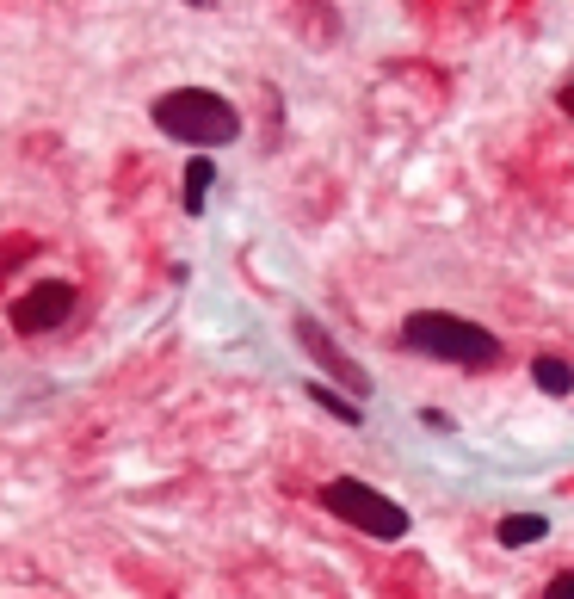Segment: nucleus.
Wrapping results in <instances>:
<instances>
[{
	"label": "nucleus",
	"mask_w": 574,
	"mask_h": 599,
	"mask_svg": "<svg viewBox=\"0 0 574 599\" xmlns=\"http://www.w3.org/2000/svg\"><path fill=\"white\" fill-rule=\"evenodd\" d=\"M544 538H550V519H544V513H513V519H500V544H507V550L544 544Z\"/></svg>",
	"instance_id": "nucleus-6"
},
{
	"label": "nucleus",
	"mask_w": 574,
	"mask_h": 599,
	"mask_svg": "<svg viewBox=\"0 0 574 599\" xmlns=\"http://www.w3.org/2000/svg\"><path fill=\"white\" fill-rule=\"evenodd\" d=\"M210 180H217L210 155H192V161H186V217H198V210H204V192H210Z\"/></svg>",
	"instance_id": "nucleus-8"
},
{
	"label": "nucleus",
	"mask_w": 574,
	"mask_h": 599,
	"mask_svg": "<svg viewBox=\"0 0 574 599\" xmlns=\"http://www.w3.org/2000/svg\"><path fill=\"white\" fill-rule=\"evenodd\" d=\"M297 346L309 352V359H315L321 371H328V383H340V390H352V396H371V377H365V365H358V359H346V352H340V340H334L328 328H321L315 315H297Z\"/></svg>",
	"instance_id": "nucleus-5"
},
{
	"label": "nucleus",
	"mask_w": 574,
	"mask_h": 599,
	"mask_svg": "<svg viewBox=\"0 0 574 599\" xmlns=\"http://www.w3.org/2000/svg\"><path fill=\"white\" fill-rule=\"evenodd\" d=\"M309 402H315V408H328L334 420H346V427H358V420H365V408H358V402H346V396H334L328 383H309Z\"/></svg>",
	"instance_id": "nucleus-9"
},
{
	"label": "nucleus",
	"mask_w": 574,
	"mask_h": 599,
	"mask_svg": "<svg viewBox=\"0 0 574 599\" xmlns=\"http://www.w3.org/2000/svg\"><path fill=\"white\" fill-rule=\"evenodd\" d=\"M531 377H537V390H544V396H568V390H574V365L556 359V352H537V359H531Z\"/></svg>",
	"instance_id": "nucleus-7"
},
{
	"label": "nucleus",
	"mask_w": 574,
	"mask_h": 599,
	"mask_svg": "<svg viewBox=\"0 0 574 599\" xmlns=\"http://www.w3.org/2000/svg\"><path fill=\"white\" fill-rule=\"evenodd\" d=\"M321 507H328L334 519H346L352 532L377 538V544L408 538V507H396L389 495H377V488H371V482H358V476H334L328 488H321Z\"/></svg>",
	"instance_id": "nucleus-3"
},
{
	"label": "nucleus",
	"mask_w": 574,
	"mask_h": 599,
	"mask_svg": "<svg viewBox=\"0 0 574 599\" xmlns=\"http://www.w3.org/2000/svg\"><path fill=\"white\" fill-rule=\"evenodd\" d=\"M149 118L161 136H173V143H186V149H223L241 136V112L223 99V93H210V87H173L149 105Z\"/></svg>",
	"instance_id": "nucleus-1"
},
{
	"label": "nucleus",
	"mask_w": 574,
	"mask_h": 599,
	"mask_svg": "<svg viewBox=\"0 0 574 599\" xmlns=\"http://www.w3.org/2000/svg\"><path fill=\"white\" fill-rule=\"evenodd\" d=\"M402 346L426 352V359H445V365H463V371H488L500 359V340L482 322H463V315H445V309H414L402 322Z\"/></svg>",
	"instance_id": "nucleus-2"
},
{
	"label": "nucleus",
	"mask_w": 574,
	"mask_h": 599,
	"mask_svg": "<svg viewBox=\"0 0 574 599\" xmlns=\"http://www.w3.org/2000/svg\"><path fill=\"white\" fill-rule=\"evenodd\" d=\"M537 599H574V569H562V575H556L544 593H537Z\"/></svg>",
	"instance_id": "nucleus-10"
},
{
	"label": "nucleus",
	"mask_w": 574,
	"mask_h": 599,
	"mask_svg": "<svg viewBox=\"0 0 574 599\" xmlns=\"http://www.w3.org/2000/svg\"><path fill=\"white\" fill-rule=\"evenodd\" d=\"M75 285L68 278H38V285H25L13 303H7V322L19 328V334H50V328H62L68 315H75Z\"/></svg>",
	"instance_id": "nucleus-4"
},
{
	"label": "nucleus",
	"mask_w": 574,
	"mask_h": 599,
	"mask_svg": "<svg viewBox=\"0 0 574 599\" xmlns=\"http://www.w3.org/2000/svg\"><path fill=\"white\" fill-rule=\"evenodd\" d=\"M556 105H562V112H568V118H574V81H568V87H562V93H556Z\"/></svg>",
	"instance_id": "nucleus-11"
}]
</instances>
